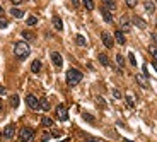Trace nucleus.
Returning a JSON list of instances; mask_svg holds the SVG:
<instances>
[{"instance_id":"nucleus-1","label":"nucleus","mask_w":157,"mask_h":142,"mask_svg":"<svg viewBox=\"0 0 157 142\" xmlns=\"http://www.w3.org/2000/svg\"><path fill=\"white\" fill-rule=\"evenodd\" d=\"M29 53H31V48L27 45L26 41H17L14 45V55H16L19 60H26L29 57Z\"/></svg>"},{"instance_id":"nucleus-2","label":"nucleus","mask_w":157,"mask_h":142,"mask_svg":"<svg viewBox=\"0 0 157 142\" xmlns=\"http://www.w3.org/2000/svg\"><path fill=\"white\" fill-rule=\"evenodd\" d=\"M82 80V72L77 70V68H70L67 70V84L68 86H75Z\"/></svg>"},{"instance_id":"nucleus-3","label":"nucleus","mask_w":157,"mask_h":142,"mask_svg":"<svg viewBox=\"0 0 157 142\" xmlns=\"http://www.w3.org/2000/svg\"><path fill=\"white\" fill-rule=\"evenodd\" d=\"M19 139H21V142H31L32 139H34V130H32V128H27V127L21 128Z\"/></svg>"},{"instance_id":"nucleus-4","label":"nucleus","mask_w":157,"mask_h":142,"mask_svg":"<svg viewBox=\"0 0 157 142\" xmlns=\"http://www.w3.org/2000/svg\"><path fill=\"white\" fill-rule=\"evenodd\" d=\"M26 103H27V106H29L31 110H39V99H38L36 96L27 94L26 96Z\"/></svg>"},{"instance_id":"nucleus-5","label":"nucleus","mask_w":157,"mask_h":142,"mask_svg":"<svg viewBox=\"0 0 157 142\" xmlns=\"http://www.w3.org/2000/svg\"><path fill=\"white\" fill-rule=\"evenodd\" d=\"M101 39H103V43H104V46L106 48H113V43H115V38L111 36L109 33H103L101 34Z\"/></svg>"},{"instance_id":"nucleus-6","label":"nucleus","mask_w":157,"mask_h":142,"mask_svg":"<svg viewBox=\"0 0 157 142\" xmlns=\"http://www.w3.org/2000/svg\"><path fill=\"white\" fill-rule=\"evenodd\" d=\"M57 116H58V120H62V121H65V120H68V113H67V108L63 105H58L57 106Z\"/></svg>"},{"instance_id":"nucleus-7","label":"nucleus","mask_w":157,"mask_h":142,"mask_svg":"<svg viewBox=\"0 0 157 142\" xmlns=\"http://www.w3.org/2000/svg\"><path fill=\"white\" fill-rule=\"evenodd\" d=\"M130 27H131V22L128 21V16H121V19H120V29L123 33H128V31H130Z\"/></svg>"},{"instance_id":"nucleus-8","label":"nucleus","mask_w":157,"mask_h":142,"mask_svg":"<svg viewBox=\"0 0 157 142\" xmlns=\"http://www.w3.org/2000/svg\"><path fill=\"white\" fill-rule=\"evenodd\" d=\"M51 62H53V65H55V67H62L63 65V58H62V55H60V53L58 52H53L51 53Z\"/></svg>"},{"instance_id":"nucleus-9","label":"nucleus","mask_w":157,"mask_h":142,"mask_svg":"<svg viewBox=\"0 0 157 142\" xmlns=\"http://www.w3.org/2000/svg\"><path fill=\"white\" fill-rule=\"evenodd\" d=\"M115 39L118 41V45H125V43H126L125 33L121 31V29H116V31H115Z\"/></svg>"},{"instance_id":"nucleus-10","label":"nucleus","mask_w":157,"mask_h":142,"mask_svg":"<svg viewBox=\"0 0 157 142\" xmlns=\"http://www.w3.org/2000/svg\"><path fill=\"white\" fill-rule=\"evenodd\" d=\"M101 2H103L104 9H108L109 12H115L116 11V2H115V0H101Z\"/></svg>"},{"instance_id":"nucleus-11","label":"nucleus","mask_w":157,"mask_h":142,"mask_svg":"<svg viewBox=\"0 0 157 142\" xmlns=\"http://www.w3.org/2000/svg\"><path fill=\"white\" fill-rule=\"evenodd\" d=\"M131 21H133V24H135L137 27H140V29H145V27H147V22L143 21V19H140L138 16H133Z\"/></svg>"},{"instance_id":"nucleus-12","label":"nucleus","mask_w":157,"mask_h":142,"mask_svg":"<svg viewBox=\"0 0 157 142\" xmlns=\"http://www.w3.org/2000/svg\"><path fill=\"white\" fill-rule=\"evenodd\" d=\"M14 132H16L14 125H7L5 128H4V137H5V139H12V137H14Z\"/></svg>"},{"instance_id":"nucleus-13","label":"nucleus","mask_w":157,"mask_h":142,"mask_svg":"<svg viewBox=\"0 0 157 142\" xmlns=\"http://www.w3.org/2000/svg\"><path fill=\"white\" fill-rule=\"evenodd\" d=\"M101 16H103V19H104L106 22H113V16H111V12L108 11V9H104V7H103V9H101Z\"/></svg>"},{"instance_id":"nucleus-14","label":"nucleus","mask_w":157,"mask_h":142,"mask_svg":"<svg viewBox=\"0 0 157 142\" xmlns=\"http://www.w3.org/2000/svg\"><path fill=\"white\" fill-rule=\"evenodd\" d=\"M143 7H145V11L149 12V14H154V12H155V5H154V2H150V0L143 2Z\"/></svg>"},{"instance_id":"nucleus-15","label":"nucleus","mask_w":157,"mask_h":142,"mask_svg":"<svg viewBox=\"0 0 157 142\" xmlns=\"http://www.w3.org/2000/svg\"><path fill=\"white\" fill-rule=\"evenodd\" d=\"M53 26H55L57 31H62V29H63V22H62V19H60L58 16L53 17Z\"/></svg>"},{"instance_id":"nucleus-16","label":"nucleus","mask_w":157,"mask_h":142,"mask_svg":"<svg viewBox=\"0 0 157 142\" xmlns=\"http://www.w3.org/2000/svg\"><path fill=\"white\" fill-rule=\"evenodd\" d=\"M31 70L34 74H38V72L41 70V62H39V60H34V62L31 63Z\"/></svg>"},{"instance_id":"nucleus-17","label":"nucleus","mask_w":157,"mask_h":142,"mask_svg":"<svg viewBox=\"0 0 157 142\" xmlns=\"http://www.w3.org/2000/svg\"><path fill=\"white\" fill-rule=\"evenodd\" d=\"M41 125L46 127V128H50V127H53V120H51V118H48V116H43V118H41Z\"/></svg>"},{"instance_id":"nucleus-18","label":"nucleus","mask_w":157,"mask_h":142,"mask_svg":"<svg viewBox=\"0 0 157 142\" xmlns=\"http://www.w3.org/2000/svg\"><path fill=\"white\" fill-rule=\"evenodd\" d=\"M75 41H77L78 46H85V45H87V39H85L82 34H77V36H75Z\"/></svg>"},{"instance_id":"nucleus-19","label":"nucleus","mask_w":157,"mask_h":142,"mask_svg":"<svg viewBox=\"0 0 157 142\" xmlns=\"http://www.w3.org/2000/svg\"><path fill=\"white\" fill-rule=\"evenodd\" d=\"M11 16H14L16 19H21V17H24V12H22L21 9H12V11H11Z\"/></svg>"},{"instance_id":"nucleus-20","label":"nucleus","mask_w":157,"mask_h":142,"mask_svg":"<svg viewBox=\"0 0 157 142\" xmlns=\"http://www.w3.org/2000/svg\"><path fill=\"white\" fill-rule=\"evenodd\" d=\"M82 2H84V5H85V9H87V11H94V0H82Z\"/></svg>"},{"instance_id":"nucleus-21","label":"nucleus","mask_w":157,"mask_h":142,"mask_svg":"<svg viewBox=\"0 0 157 142\" xmlns=\"http://www.w3.org/2000/svg\"><path fill=\"white\" fill-rule=\"evenodd\" d=\"M11 106L12 108H17V106H19V96L17 94L11 96Z\"/></svg>"},{"instance_id":"nucleus-22","label":"nucleus","mask_w":157,"mask_h":142,"mask_svg":"<svg viewBox=\"0 0 157 142\" xmlns=\"http://www.w3.org/2000/svg\"><path fill=\"white\" fill-rule=\"evenodd\" d=\"M97 58H99V62L103 63L104 67H108V65H109V60H108V57H106L104 53H101V55H99V57H97Z\"/></svg>"},{"instance_id":"nucleus-23","label":"nucleus","mask_w":157,"mask_h":142,"mask_svg":"<svg viewBox=\"0 0 157 142\" xmlns=\"http://www.w3.org/2000/svg\"><path fill=\"white\" fill-rule=\"evenodd\" d=\"M39 108L45 110V111L50 110V103H48V99H41V101H39Z\"/></svg>"},{"instance_id":"nucleus-24","label":"nucleus","mask_w":157,"mask_h":142,"mask_svg":"<svg viewBox=\"0 0 157 142\" xmlns=\"http://www.w3.org/2000/svg\"><path fill=\"white\" fill-rule=\"evenodd\" d=\"M36 24H38V17L36 16L27 17V26H36Z\"/></svg>"},{"instance_id":"nucleus-25","label":"nucleus","mask_w":157,"mask_h":142,"mask_svg":"<svg viewBox=\"0 0 157 142\" xmlns=\"http://www.w3.org/2000/svg\"><path fill=\"white\" fill-rule=\"evenodd\" d=\"M137 82H138L140 86H143V87H149V84H147V80L143 79L142 75H137Z\"/></svg>"},{"instance_id":"nucleus-26","label":"nucleus","mask_w":157,"mask_h":142,"mask_svg":"<svg viewBox=\"0 0 157 142\" xmlns=\"http://www.w3.org/2000/svg\"><path fill=\"white\" fill-rule=\"evenodd\" d=\"M7 26H9L7 19H5V17H2V16H0V29H5Z\"/></svg>"},{"instance_id":"nucleus-27","label":"nucleus","mask_w":157,"mask_h":142,"mask_svg":"<svg viewBox=\"0 0 157 142\" xmlns=\"http://www.w3.org/2000/svg\"><path fill=\"white\" fill-rule=\"evenodd\" d=\"M116 62H118L120 67H123V65H125V58H123V55H116Z\"/></svg>"},{"instance_id":"nucleus-28","label":"nucleus","mask_w":157,"mask_h":142,"mask_svg":"<svg viewBox=\"0 0 157 142\" xmlns=\"http://www.w3.org/2000/svg\"><path fill=\"white\" fill-rule=\"evenodd\" d=\"M149 52H150V53H152V57L157 60V48L154 46V45H152V46H149Z\"/></svg>"},{"instance_id":"nucleus-29","label":"nucleus","mask_w":157,"mask_h":142,"mask_svg":"<svg viewBox=\"0 0 157 142\" xmlns=\"http://www.w3.org/2000/svg\"><path fill=\"white\" fill-rule=\"evenodd\" d=\"M128 58H130V63L133 67H137V60H135V55L133 53H128Z\"/></svg>"},{"instance_id":"nucleus-30","label":"nucleus","mask_w":157,"mask_h":142,"mask_svg":"<svg viewBox=\"0 0 157 142\" xmlns=\"http://www.w3.org/2000/svg\"><path fill=\"white\" fill-rule=\"evenodd\" d=\"M137 2H138V0H125V4H126L128 7H135Z\"/></svg>"},{"instance_id":"nucleus-31","label":"nucleus","mask_w":157,"mask_h":142,"mask_svg":"<svg viewBox=\"0 0 157 142\" xmlns=\"http://www.w3.org/2000/svg\"><path fill=\"white\" fill-rule=\"evenodd\" d=\"M22 36L26 38V39H32V38H34V36L31 34V33H27V31H24V33H22Z\"/></svg>"},{"instance_id":"nucleus-32","label":"nucleus","mask_w":157,"mask_h":142,"mask_svg":"<svg viewBox=\"0 0 157 142\" xmlns=\"http://www.w3.org/2000/svg\"><path fill=\"white\" fill-rule=\"evenodd\" d=\"M113 96H115V99H120V98H121V93L118 89H115V91H113Z\"/></svg>"},{"instance_id":"nucleus-33","label":"nucleus","mask_w":157,"mask_h":142,"mask_svg":"<svg viewBox=\"0 0 157 142\" xmlns=\"http://www.w3.org/2000/svg\"><path fill=\"white\" fill-rule=\"evenodd\" d=\"M70 2H72V5H73V9H77V7L80 5V2H78V0H70Z\"/></svg>"},{"instance_id":"nucleus-34","label":"nucleus","mask_w":157,"mask_h":142,"mask_svg":"<svg viewBox=\"0 0 157 142\" xmlns=\"http://www.w3.org/2000/svg\"><path fill=\"white\" fill-rule=\"evenodd\" d=\"M12 4H14V5H21L22 2H24V0H11Z\"/></svg>"},{"instance_id":"nucleus-35","label":"nucleus","mask_w":157,"mask_h":142,"mask_svg":"<svg viewBox=\"0 0 157 142\" xmlns=\"http://www.w3.org/2000/svg\"><path fill=\"white\" fill-rule=\"evenodd\" d=\"M84 118H85V120H89V121H94V116L87 115V113H85V115H84Z\"/></svg>"},{"instance_id":"nucleus-36","label":"nucleus","mask_w":157,"mask_h":142,"mask_svg":"<svg viewBox=\"0 0 157 142\" xmlns=\"http://www.w3.org/2000/svg\"><path fill=\"white\" fill-rule=\"evenodd\" d=\"M87 142H103V140H99V139H94V137H89V139H87Z\"/></svg>"},{"instance_id":"nucleus-37","label":"nucleus","mask_w":157,"mask_h":142,"mask_svg":"<svg viewBox=\"0 0 157 142\" xmlns=\"http://www.w3.org/2000/svg\"><path fill=\"white\" fill-rule=\"evenodd\" d=\"M152 41H154V43H155V45H157V34H155V33H152Z\"/></svg>"},{"instance_id":"nucleus-38","label":"nucleus","mask_w":157,"mask_h":142,"mask_svg":"<svg viewBox=\"0 0 157 142\" xmlns=\"http://www.w3.org/2000/svg\"><path fill=\"white\" fill-rule=\"evenodd\" d=\"M0 94H5V87H0Z\"/></svg>"},{"instance_id":"nucleus-39","label":"nucleus","mask_w":157,"mask_h":142,"mask_svg":"<svg viewBox=\"0 0 157 142\" xmlns=\"http://www.w3.org/2000/svg\"><path fill=\"white\" fill-rule=\"evenodd\" d=\"M152 65H154V68L157 70V62H155V60H154V63H152Z\"/></svg>"},{"instance_id":"nucleus-40","label":"nucleus","mask_w":157,"mask_h":142,"mask_svg":"<svg viewBox=\"0 0 157 142\" xmlns=\"http://www.w3.org/2000/svg\"><path fill=\"white\" fill-rule=\"evenodd\" d=\"M0 111H2V98H0Z\"/></svg>"},{"instance_id":"nucleus-41","label":"nucleus","mask_w":157,"mask_h":142,"mask_svg":"<svg viewBox=\"0 0 157 142\" xmlns=\"http://www.w3.org/2000/svg\"><path fill=\"white\" fill-rule=\"evenodd\" d=\"M125 142H133V140H128V139H125Z\"/></svg>"},{"instance_id":"nucleus-42","label":"nucleus","mask_w":157,"mask_h":142,"mask_svg":"<svg viewBox=\"0 0 157 142\" xmlns=\"http://www.w3.org/2000/svg\"><path fill=\"white\" fill-rule=\"evenodd\" d=\"M2 11H4V9H2V5H0V12H2Z\"/></svg>"}]
</instances>
